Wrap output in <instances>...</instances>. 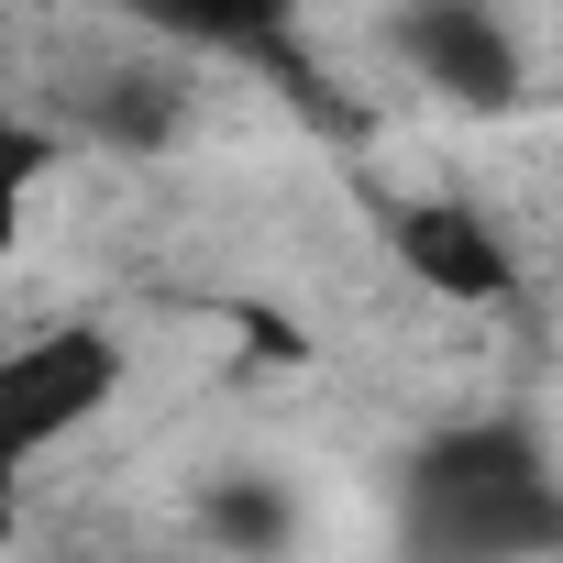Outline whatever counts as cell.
<instances>
[{
	"mask_svg": "<svg viewBox=\"0 0 563 563\" xmlns=\"http://www.w3.org/2000/svg\"><path fill=\"white\" fill-rule=\"evenodd\" d=\"M67 166H78V155L56 144V122H45L23 89H0V265L34 243V221H45V199H56Z\"/></svg>",
	"mask_w": 563,
	"mask_h": 563,
	"instance_id": "cell-6",
	"label": "cell"
},
{
	"mask_svg": "<svg viewBox=\"0 0 563 563\" xmlns=\"http://www.w3.org/2000/svg\"><path fill=\"white\" fill-rule=\"evenodd\" d=\"M376 45L453 111H519L541 89V23L497 12V0H409L376 23Z\"/></svg>",
	"mask_w": 563,
	"mask_h": 563,
	"instance_id": "cell-4",
	"label": "cell"
},
{
	"mask_svg": "<svg viewBox=\"0 0 563 563\" xmlns=\"http://www.w3.org/2000/svg\"><path fill=\"white\" fill-rule=\"evenodd\" d=\"M56 563H111V552H56Z\"/></svg>",
	"mask_w": 563,
	"mask_h": 563,
	"instance_id": "cell-8",
	"label": "cell"
},
{
	"mask_svg": "<svg viewBox=\"0 0 563 563\" xmlns=\"http://www.w3.org/2000/svg\"><path fill=\"white\" fill-rule=\"evenodd\" d=\"M563 530L552 453L508 420L442 431L409 453V552L420 563H541Z\"/></svg>",
	"mask_w": 563,
	"mask_h": 563,
	"instance_id": "cell-1",
	"label": "cell"
},
{
	"mask_svg": "<svg viewBox=\"0 0 563 563\" xmlns=\"http://www.w3.org/2000/svg\"><path fill=\"white\" fill-rule=\"evenodd\" d=\"M376 243H387V265L409 276V288L442 299V310H497V299L530 288L519 232H508L475 188H398V199L376 210Z\"/></svg>",
	"mask_w": 563,
	"mask_h": 563,
	"instance_id": "cell-5",
	"label": "cell"
},
{
	"mask_svg": "<svg viewBox=\"0 0 563 563\" xmlns=\"http://www.w3.org/2000/svg\"><path fill=\"white\" fill-rule=\"evenodd\" d=\"M199 530H210L221 552H288V541H299V497L276 486V475H221V486L199 497Z\"/></svg>",
	"mask_w": 563,
	"mask_h": 563,
	"instance_id": "cell-7",
	"label": "cell"
},
{
	"mask_svg": "<svg viewBox=\"0 0 563 563\" xmlns=\"http://www.w3.org/2000/svg\"><path fill=\"white\" fill-rule=\"evenodd\" d=\"M122 387H133V343L100 310H45L23 332H0V519L78 431L122 409Z\"/></svg>",
	"mask_w": 563,
	"mask_h": 563,
	"instance_id": "cell-2",
	"label": "cell"
},
{
	"mask_svg": "<svg viewBox=\"0 0 563 563\" xmlns=\"http://www.w3.org/2000/svg\"><path fill=\"white\" fill-rule=\"evenodd\" d=\"M34 111L56 122L67 155H166V144H188V122H199V78H188L166 45L122 34V45H100L89 67H67L56 89H34Z\"/></svg>",
	"mask_w": 563,
	"mask_h": 563,
	"instance_id": "cell-3",
	"label": "cell"
}]
</instances>
